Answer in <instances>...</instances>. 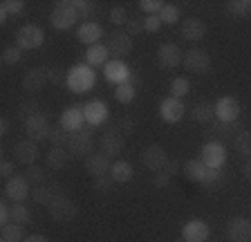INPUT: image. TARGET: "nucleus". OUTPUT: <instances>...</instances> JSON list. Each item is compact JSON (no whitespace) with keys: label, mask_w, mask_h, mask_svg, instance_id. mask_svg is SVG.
Segmentation results:
<instances>
[{"label":"nucleus","mask_w":251,"mask_h":242,"mask_svg":"<svg viewBox=\"0 0 251 242\" xmlns=\"http://www.w3.org/2000/svg\"><path fill=\"white\" fill-rule=\"evenodd\" d=\"M25 135L34 142H43V139H50L52 135V126H50V119H47L43 112L25 117Z\"/></svg>","instance_id":"7"},{"label":"nucleus","mask_w":251,"mask_h":242,"mask_svg":"<svg viewBox=\"0 0 251 242\" xmlns=\"http://www.w3.org/2000/svg\"><path fill=\"white\" fill-rule=\"evenodd\" d=\"M159 18L166 25H177L179 23V7L177 5H164V9L159 11Z\"/></svg>","instance_id":"40"},{"label":"nucleus","mask_w":251,"mask_h":242,"mask_svg":"<svg viewBox=\"0 0 251 242\" xmlns=\"http://www.w3.org/2000/svg\"><path fill=\"white\" fill-rule=\"evenodd\" d=\"M76 38L83 45H88V48H92V45H97V43L103 38V27L99 25V23H92V21H83L81 25L76 27Z\"/></svg>","instance_id":"22"},{"label":"nucleus","mask_w":251,"mask_h":242,"mask_svg":"<svg viewBox=\"0 0 251 242\" xmlns=\"http://www.w3.org/2000/svg\"><path fill=\"white\" fill-rule=\"evenodd\" d=\"M43 43H45V32L34 23H27L16 32V45L21 49H38Z\"/></svg>","instance_id":"4"},{"label":"nucleus","mask_w":251,"mask_h":242,"mask_svg":"<svg viewBox=\"0 0 251 242\" xmlns=\"http://www.w3.org/2000/svg\"><path fill=\"white\" fill-rule=\"evenodd\" d=\"M200 159L206 169H213V170H220L222 166L226 164V148L225 144L220 142H206L200 150Z\"/></svg>","instance_id":"5"},{"label":"nucleus","mask_w":251,"mask_h":242,"mask_svg":"<svg viewBox=\"0 0 251 242\" xmlns=\"http://www.w3.org/2000/svg\"><path fill=\"white\" fill-rule=\"evenodd\" d=\"M103 76H105L108 83H112L117 88V85L128 83V81H130V68H128L124 61L112 58V61H108V63L103 65Z\"/></svg>","instance_id":"16"},{"label":"nucleus","mask_w":251,"mask_h":242,"mask_svg":"<svg viewBox=\"0 0 251 242\" xmlns=\"http://www.w3.org/2000/svg\"><path fill=\"white\" fill-rule=\"evenodd\" d=\"M29 195H31V184L27 182L25 175H14V177L7 179V184H5V197L7 200H11L14 204H18V202H25Z\"/></svg>","instance_id":"8"},{"label":"nucleus","mask_w":251,"mask_h":242,"mask_svg":"<svg viewBox=\"0 0 251 242\" xmlns=\"http://www.w3.org/2000/svg\"><path fill=\"white\" fill-rule=\"evenodd\" d=\"M211 236V229L204 220H188L182 226V240L184 242H206Z\"/></svg>","instance_id":"20"},{"label":"nucleus","mask_w":251,"mask_h":242,"mask_svg":"<svg viewBox=\"0 0 251 242\" xmlns=\"http://www.w3.org/2000/svg\"><path fill=\"white\" fill-rule=\"evenodd\" d=\"M182 65L188 70V72H195V74H204L206 70L211 68V56L204 49L200 48H193V49H188L186 54H184V61Z\"/></svg>","instance_id":"15"},{"label":"nucleus","mask_w":251,"mask_h":242,"mask_svg":"<svg viewBox=\"0 0 251 242\" xmlns=\"http://www.w3.org/2000/svg\"><path fill=\"white\" fill-rule=\"evenodd\" d=\"M115 126L119 128L121 135H132V132H135V128H137V123H135V119H132V117H121Z\"/></svg>","instance_id":"46"},{"label":"nucleus","mask_w":251,"mask_h":242,"mask_svg":"<svg viewBox=\"0 0 251 242\" xmlns=\"http://www.w3.org/2000/svg\"><path fill=\"white\" fill-rule=\"evenodd\" d=\"M47 211H50V216H52L56 222H72L74 218H76V211L78 209H76V204H74L70 197L58 195L56 200L47 206Z\"/></svg>","instance_id":"12"},{"label":"nucleus","mask_w":251,"mask_h":242,"mask_svg":"<svg viewBox=\"0 0 251 242\" xmlns=\"http://www.w3.org/2000/svg\"><path fill=\"white\" fill-rule=\"evenodd\" d=\"M132 175H135V169H132V164L126 162V159H117V162L110 166V177H112V182H117V184L130 182Z\"/></svg>","instance_id":"29"},{"label":"nucleus","mask_w":251,"mask_h":242,"mask_svg":"<svg viewBox=\"0 0 251 242\" xmlns=\"http://www.w3.org/2000/svg\"><path fill=\"white\" fill-rule=\"evenodd\" d=\"M108 61H110L108 45H101V43H97V45H92V48L85 49V63H88L90 68H103Z\"/></svg>","instance_id":"28"},{"label":"nucleus","mask_w":251,"mask_h":242,"mask_svg":"<svg viewBox=\"0 0 251 242\" xmlns=\"http://www.w3.org/2000/svg\"><path fill=\"white\" fill-rule=\"evenodd\" d=\"M70 2H72V9L78 14V18H85L94 11V5L88 2V0H70Z\"/></svg>","instance_id":"44"},{"label":"nucleus","mask_w":251,"mask_h":242,"mask_svg":"<svg viewBox=\"0 0 251 242\" xmlns=\"http://www.w3.org/2000/svg\"><path fill=\"white\" fill-rule=\"evenodd\" d=\"M126 32L130 34V36H137V34L146 32V29H144V18H130L128 25H126Z\"/></svg>","instance_id":"50"},{"label":"nucleus","mask_w":251,"mask_h":242,"mask_svg":"<svg viewBox=\"0 0 251 242\" xmlns=\"http://www.w3.org/2000/svg\"><path fill=\"white\" fill-rule=\"evenodd\" d=\"M45 83H50V81H47V68H31V70H27L25 76H23V88H25V92H29V95L38 92Z\"/></svg>","instance_id":"25"},{"label":"nucleus","mask_w":251,"mask_h":242,"mask_svg":"<svg viewBox=\"0 0 251 242\" xmlns=\"http://www.w3.org/2000/svg\"><path fill=\"white\" fill-rule=\"evenodd\" d=\"M85 126V115H83V108L81 105H70L65 110L61 112V128L70 135L74 132H81Z\"/></svg>","instance_id":"13"},{"label":"nucleus","mask_w":251,"mask_h":242,"mask_svg":"<svg viewBox=\"0 0 251 242\" xmlns=\"http://www.w3.org/2000/svg\"><path fill=\"white\" fill-rule=\"evenodd\" d=\"M0 9H5L9 16H23L25 14V2L23 0H2Z\"/></svg>","instance_id":"41"},{"label":"nucleus","mask_w":251,"mask_h":242,"mask_svg":"<svg viewBox=\"0 0 251 242\" xmlns=\"http://www.w3.org/2000/svg\"><path fill=\"white\" fill-rule=\"evenodd\" d=\"M97 83V72L94 68H90L88 63H78L72 65V68L65 72V85H68L70 92L74 95H85L94 88Z\"/></svg>","instance_id":"1"},{"label":"nucleus","mask_w":251,"mask_h":242,"mask_svg":"<svg viewBox=\"0 0 251 242\" xmlns=\"http://www.w3.org/2000/svg\"><path fill=\"white\" fill-rule=\"evenodd\" d=\"M193 119L198 123H209L211 119H215V105L209 103V101H202L193 108Z\"/></svg>","instance_id":"32"},{"label":"nucleus","mask_w":251,"mask_h":242,"mask_svg":"<svg viewBox=\"0 0 251 242\" xmlns=\"http://www.w3.org/2000/svg\"><path fill=\"white\" fill-rule=\"evenodd\" d=\"M188 92H191V81H188L186 76H175V79L171 81V97L184 99Z\"/></svg>","instance_id":"34"},{"label":"nucleus","mask_w":251,"mask_h":242,"mask_svg":"<svg viewBox=\"0 0 251 242\" xmlns=\"http://www.w3.org/2000/svg\"><path fill=\"white\" fill-rule=\"evenodd\" d=\"M110 157L105 153H92L90 157H85V170L92 175L94 179L103 177V175H110Z\"/></svg>","instance_id":"24"},{"label":"nucleus","mask_w":251,"mask_h":242,"mask_svg":"<svg viewBox=\"0 0 251 242\" xmlns=\"http://www.w3.org/2000/svg\"><path fill=\"white\" fill-rule=\"evenodd\" d=\"M179 34H182L184 41H200V38H204V34H206V25H204L200 18L191 16V18H184L182 21V27H179Z\"/></svg>","instance_id":"26"},{"label":"nucleus","mask_w":251,"mask_h":242,"mask_svg":"<svg viewBox=\"0 0 251 242\" xmlns=\"http://www.w3.org/2000/svg\"><path fill=\"white\" fill-rule=\"evenodd\" d=\"M14 169H16L14 162H9V159H2V162H0V177H5V179L14 177Z\"/></svg>","instance_id":"51"},{"label":"nucleus","mask_w":251,"mask_h":242,"mask_svg":"<svg viewBox=\"0 0 251 242\" xmlns=\"http://www.w3.org/2000/svg\"><path fill=\"white\" fill-rule=\"evenodd\" d=\"M78 21H81V18H78V14L72 9V2H70V0L56 2L52 14H50V25H52L54 29H58V32H65V29L74 27Z\"/></svg>","instance_id":"2"},{"label":"nucleus","mask_w":251,"mask_h":242,"mask_svg":"<svg viewBox=\"0 0 251 242\" xmlns=\"http://www.w3.org/2000/svg\"><path fill=\"white\" fill-rule=\"evenodd\" d=\"M27 182H29L31 186H38L45 182V175H43V170L38 169V166H27V173H25Z\"/></svg>","instance_id":"45"},{"label":"nucleus","mask_w":251,"mask_h":242,"mask_svg":"<svg viewBox=\"0 0 251 242\" xmlns=\"http://www.w3.org/2000/svg\"><path fill=\"white\" fill-rule=\"evenodd\" d=\"M226 233H229V238L233 242H249L251 240V220H247V218H233L229 222Z\"/></svg>","instance_id":"27"},{"label":"nucleus","mask_w":251,"mask_h":242,"mask_svg":"<svg viewBox=\"0 0 251 242\" xmlns=\"http://www.w3.org/2000/svg\"><path fill=\"white\" fill-rule=\"evenodd\" d=\"M171 179H173V175H168L166 170H157L155 177H152V186L155 189H166L171 184Z\"/></svg>","instance_id":"48"},{"label":"nucleus","mask_w":251,"mask_h":242,"mask_svg":"<svg viewBox=\"0 0 251 242\" xmlns=\"http://www.w3.org/2000/svg\"><path fill=\"white\" fill-rule=\"evenodd\" d=\"M14 159L23 166H34L38 159V144L34 139H23L14 146Z\"/></svg>","instance_id":"21"},{"label":"nucleus","mask_w":251,"mask_h":242,"mask_svg":"<svg viewBox=\"0 0 251 242\" xmlns=\"http://www.w3.org/2000/svg\"><path fill=\"white\" fill-rule=\"evenodd\" d=\"M159 117L164 119V123H179L184 119V103L175 97H166L159 103Z\"/></svg>","instance_id":"19"},{"label":"nucleus","mask_w":251,"mask_h":242,"mask_svg":"<svg viewBox=\"0 0 251 242\" xmlns=\"http://www.w3.org/2000/svg\"><path fill=\"white\" fill-rule=\"evenodd\" d=\"M58 195H61V186L54 184V182H47V179L31 191L34 202H36V204H41V206H50L58 197Z\"/></svg>","instance_id":"23"},{"label":"nucleus","mask_w":251,"mask_h":242,"mask_svg":"<svg viewBox=\"0 0 251 242\" xmlns=\"http://www.w3.org/2000/svg\"><path fill=\"white\" fill-rule=\"evenodd\" d=\"M11 222H16V224H29L31 222V211L29 206H25L23 202H18V204L11 206Z\"/></svg>","instance_id":"35"},{"label":"nucleus","mask_w":251,"mask_h":242,"mask_svg":"<svg viewBox=\"0 0 251 242\" xmlns=\"http://www.w3.org/2000/svg\"><path fill=\"white\" fill-rule=\"evenodd\" d=\"M92 148H94L92 132L81 130V132L70 135V142H68L70 155H74V157H90V155H92Z\"/></svg>","instance_id":"11"},{"label":"nucleus","mask_w":251,"mask_h":242,"mask_svg":"<svg viewBox=\"0 0 251 242\" xmlns=\"http://www.w3.org/2000/svg\"><path fill=\"white\" fill-rule=\"evenodd\" d=\"M164 170H166L168 175H177L179 173V162L177 159H168V164L164 166Z\"/></svg>","instance_id":"53"},{"label":"nucleus","mask_w":251,"mask_h":242,"mask_svg":"<svg viewBox=\"0 0 251 242\" xmlns=\"http://www.w3.org/2000/svg\"><path fill=\"white\" fill-rule=\"evenodd\" d=\"M108 21L112 23V25H117V27H124V25H128L130 16H128V11H126L124 7L117 5V7H112V9L108 11Z\"/></svg>","instance_id":"38"},{"label":"nucleus","mask_w":251,"mask_h":242,"mask_svg":"<svg viewBox=\"0 0 251 242\" xmlns=\"http://www.w3.org/2000/svg\"><path fill=\"white\" fill-rule=\"evenodd\" d=\"M23 61V49L18 45H9L2 49V63L5 65H16Z\"/></svg>","instance_id":"39"},{"label":"nucleus","mask_w":251,"mask_h":242,"mask_svg":"<svg viewBox=\"0 0 251 242\" xmlns=\"http://www.w3.org/2000/svg\"><path fill=\"white\" fill-rule=\"evenodd\" d=\"M226 9L231 16L245 18L251 14V0H231V2H226Z\"/></svg>","instance_id":"36"},{"label":"nucleus","mask_w":251,"mask_h":242,"mask_svg":"<svg viewBox=\"0 0 251 242\" xmlns=\"http://www.w3.org/2000/svg\"><path fill=\"white\" fill-rule=\"evenodd\" d=\"M92 189L97 191V193H105V191H110V189H112V177H110V175L97 177V179H94V184H92Z\"/></svg>","instance_id":"49"},{"label":"nucleus","mask_w":251,"mask_h":242,"mask_svg":"<svg viewBox=\"0 0 251 242\" xmlns=\"http://www.w3.org/2000/svg\"><path fill=\"white\" fill-rule=\"evenodd\" d=\"M2 231V240L5 242H25V226L23 224H16V222H9V224L0 226Z\"/></svg>","instance_id":"31"},{"label":"nucleus","mask_w":251,"mask_h":242,"mask_svg":"<svg viewBox=\"0 0 251 242\" xmlns=\"http://www.w3.org/2000/svg\"><path fill=\"white\" fill-rule=\"evenodd\" d=\"M70 162V150L68 148H58V146H52L50 153H47V166L52 170H63L68 166Z\"/></svg>","instance_id":"30"},{"label":"nucleus","mask_w":251,"mask_h":242,"mask_svg":"<svg viewBox=\"0 0 251 242\" xmlns=\"http://www.w3.org/2000/svg\"><path fill=\"white\" fill-rule=\"evenodd\" d=\"M182 61H184V54L179 49V45H175V43H162L159 45V49H157V63L162 65V68L173 70V68H177V65H182Z\"/></svg>","instance_id":"14"},{"label":"nucleus","mask_w":251,"mask_h":242,"mask_svg":"<svg viewBox=\"0 0 251 242\" xmlns=\"http://www.w3.org/2000/svg\"><path fill=\"white\" fill-rule=\"evenodd\" d=\"M2 242H5V240H2Z\"/></svg>","instance_id":"59"},{"label":"nucleus","mask_w":251,"mask_h":242,"mask_svg":"<svg viewBox=\"0 0 251 242\" xmlns=\"http://www.w3.org/2000/svg\"><path fill=\"white\" fill-rule=\"evenodd\" d=\"M139 9L144 11L146 16H157V14L164 9V2H162V0H141Z\"/></svg>","instance_id":"42"},{"label":"nucleus","mask_w":251,"mask_h":242,"mask_svg":"<svg viewBox=\"0 0 251 242\" xmlns=\"http://www.w3.org/2000/svg\"><path fill=\"white\" fill-rule=\"evenodd\" d=\"M9 128H11L9 117H0V135H2V137H7V135H9Z\"/></svg>","instance_id":"54"},{"label":"nucleus","mask_w":251,"mask_h":242,"mask_svg":"<svg viewBox=\"0 0 251 242\" xmlns=\"http://www.w3.org/2000/svg\"><path fill=\"white\" fill-rule=\"evenodd\" d=\"M137 97V88L128 81V83H121L115 88V99L119 101V103H132Z\"/></svg>","instance_id":"33"},{"label":"nucleus","mask_w":251,"mask_h":242,"mask_svg":"<svg viewBox=\"0 0 251 242\" xmlns=\"http://www.w3.org/2000/svg\"><path fill=\"white\" fill-rule=\"evenodd\" d=\"M235 150L242 157H251V132L249 130L235 135Z\"/></svg>","instance_id":"37"},{"label":"nucleus","mask_w":251,"mask_h":242,"mask_svg":"<svg viewBox=\"0 0 251 242\" xmlns=\"http://www.w3.org/2000/svg\"><path fill=\"white\" fill-rule=\"evenodd\" d=\"M47 81H50V83H58V81H61V74H58V70L47 68Z\"/></svg>","instance_id":"55"},{"label":"nucleus","mask_w":251,"mask_h":242,"mask_svg":"<svg viewBox=\"0 0 251 242\" xmlns=\"http://www.w3.org/2000/svg\"><path fill=\"white\" fill-rule=\"evenodd\" d=\"M99 146L108 157H115V155H121L126 148V135H121L119 128L112 126L103 132V137L99 139Z\"/></svg>","instance_id":"9"},{"label":"nucleus","mask_w":251,"mask_h":242,"mask_svg":"<svg viewBox=\"0 0 251 242\" xmlns=\"http://www.w3.org/2000/svg\"><path fill=\"white\" fill-rule=\"evenodd\" d=\"M11 222V206L7 202H0V226H5Z\"/></svg>","instance_id":"52"},{"label":"nucleus","mask_w":251,"mask_h":242,"mask_svg":"<svg viewBox=\"0 0 251 242\" xmlns=\"http://www.w3.org/2000/svg\"><path fill=\"white\" fill-rule=\"evenodd\" d=\"M7 21H9V14H7L5 9H0V23H2V25H5Z\"/></svg>","instance_id":"58"},{"label":"nucleus","mask_w":251,"mask_h":242,"mask_svg":"<svg viewBox=\"0 0 251 242\" xmlns=\"http://www.w3.org/2000/svg\"><path fill=\"white\" fill-rule=\"evenodd\" d=\"M162 18H159V14H157V16H146L144 18V29H146V32H151V34H155V32H159V29H162Z\"/></svg>","instance_id":"47"},{"label":"nucleus","mask_w":251,"mask_h":242,"mask_svg":"<svg viewBox=\"0 0 251 242\" xmlns=\"http://www.w3.org/2000/svg\"><path fill=\"white\" fill-rule=\"evenodd\" d=\"M168 153L166 148L159 146V144H152V146L144 148V153H141V162H144V166H146L148 170H152V173H157V170H164V166L168 164Z\"/></svg>","instance_id":"10"},{"label":"nucleus","mask_w":251,"mask_h":242,"mask_svg":"<svg viewBox=\"0 0 251 242\" xmlns=\"http://www.w3.org/2000/svg\"><path fill=\"white\" fill-rule=\"evenodd\" d=\"M242 173H245L247 179H251V159H247L245 166H242Z\"/></svg>","instance_id":"57"},{"label":"nucleus","mask_w":251,"mask_h":242,"mask_svg":"<svg viewBox=\"0 0 251 242\" xmlns=\"http://www.w3.org/2000/svg\"><path fill=\"white\" fill-rule=\"evenodd\" d=\"M83 115H85V123L92 128L103 126L105 121L110 119V110L103 101H88L83 105Z\"/></svg>","instance_id":"17"},{"label":"nucleus","mask_w":251,"mask_h":242,"mask_svg":"<svg viewBox=\"0 0 251 242\" xmlns=\"http://www.w3.org/2000/svg\"><path fill=\"white\" fill-rule=\"evenodd\" d=\"M25 242H50L45 236H38V233H34V236H27Z\"/></svg>","instance_id":"56"},{"label":"nucleus","mask_w":251,"mask_h":242,"mask_svg":"<svg viewBox=\"0 0 251 242\" xmlns=\"http://www.w3.org/2000/svg\"><path fill=\"white\" fill-rule=\"evenodd\" d=\"M213 105H215V119H218L220 123L231 126V123H235L238 117H240V101L231 95L220 97Z\"/></svg>","instance_id":"3"},{"label":"nucleus","mask_w":251,"mask_h":242,"mask_svg":"<svg viewBox=\"0 0 251 242\" xmlns=\"http://www.w3.org/2000/svg\"><path fill=\"white\" fill-rule=\"evenodd\" d=\"M68 142H70V135L63 128H52V135H50V144L52 146H58V148H68Z\"/></svg>","instance_id":"43"},{"label":"nucleus","mask_w":251,"mask_h":242,"mask_svg":"<svg viewBox=\"0 0 251 242\" xmlns=\"http://www.w3.org/2000/svg\"><path fill=\"white\" fill-rule=\"evenodd\" d=\"M184 175L193 182H200V184H215L220 179V170L206 169L202 164V159H188L184 164Z\"/></svg>","instance_id":"6"},{"label":"nucleus","mask_w":251,"mask_h":242,"mask_svg":"<svg viewBox=\"0 0 251 242\" xmlns=\"http://www.w3.org/2000/svg\"><path fill=\"white\" fill-rule=\"evenodd\" d=\"M108 52L112 54L117 61H121L126 54L132 52V36L128 32H115V34H110V38H108Z\"/></svg>","instance_id":"18"}]
</instances>
